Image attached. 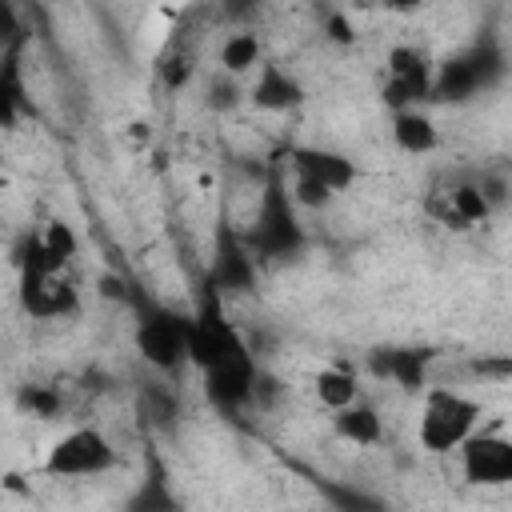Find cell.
Segmentation results:
<instances>
[{
    "instance_id": "obj_6",
    "label": "cell",
    "mask_w": 512,
    "mask_h": 512,
    "mask_svg": "<svg viewBox=\"0 0 512 512\" xmlns=\"http://www.w3.org/2000/svg\"><path fill=\"white\" fill-rule=\"evenodd\" d=\"M292 164H296L300 176H312V180H320V184L332 188V192H344V188L356 180L352 160H344V156H336V152H324V148H296V152H292Z\"/></svg>"
},
{
    "instance_id": "obj_1",
    "label": "cell",
    "mask_w": 512,
    "mask_h": 512,
    "mask_svg": "<svg viewBox=\"0 0 512 512\" xmlns=\"http://www.w3.org/2000/svg\"><path fill=\"white\" fill-rule=\"evenodd\" d=\"M480 424V404L456 388H432L420 404L416 420V444L428 456H452L460 452Z\"/></svg>"
},
{
    "instance_id": "obj_12",
    "label": "cell",
    "mask_w": 512,
    "mask_h": 512,
    "mask_svg": "<svg viewBox=\"0 0 512 512\" xmlns=\"http://www.w3.org/2000/svg\"><path fill=\"white\" fill-rule=\"evenodd\" d=\"M220 64H224V72H232V76H244V72H260L264 68V60H260V40H256V32H232L228 40H224V48H220Z\"/></svg>"
},
{
    "instance_id": "obj_5",
    "label": "cell",
    "mask_w": 512,
    "mask_h": 512,
    "mask_svg": "<svg viewBox=\"0 0 512 512\" xmlns=\"http://www.w3.org/2000/svg\"><path fill=\"white\" fill-rule=\"evenodd\" d=\"M460 472H464V480L476 484V488L512 484V440L492 436V432H476V436L460 448Z\"/></svg>"
},
{
    "instance_id": "obj_2",
    "label": "cell",
    "mask_w": 512,
    "mask_h": 512,
    "mask_svg": "<svg viewBox=\"0 0 512 512\" xmlns=\"http://www.w3.org/2000/svg\"><path fill=\"white\" fill-rule=\"evenodd\" d=\"M116 464V448L100 428H72L64 432L48 456H44V472L56 480H76V476H100Z\"/></svg>"
},
{
    "instance_id": "obj_14",
    "label": "cell",
    "mask_w": 512,
    "mask_h": 512,
    "mask_svg": "<svg viewBox=\"0 0 512 512\" xmlns=\"http://www.w3.org/2000/svg\"><path fill=\"white\" fill-rule=\"evenodd\" d=\"M24 404H28L32 412H40V416H52V412H56V396H52V392H40V388H28V392H24Z\"/></svg>"
},
{
    "instance_id": "obj_3",
    "label": "cell",
    "mask_w": 512,
    "mask_h": 512,
    "mask_svg": "<svg viewBox=\"0 0 512 512\" xmlns=\"http://www.w3.org/2000/svg\"><path fill=\"white\" fill-rule=\"evenodd\" d=\"M432 92V64L416 44H396L384 60V100L404 112Z\"/></svg>"
},
{
    "instance_id": "obj_8",
    "label": "cell",
    "mask_w": 512,
    "mask_h": 512,
    "mask_svg": "<svg viewBox=\"0 0 512 512\" xmlns=\"http://www.w3.org/2000/svg\"><path fill=\"white\" fill-rule=\"evenodd\" d=\"M252 100H256V108H268V112H284V108H292V104H300L304 100V92H300V84L280 68V64H264L260 72H256V88H252Z\"/></svg>"
},
{
    "instance_id": "obj_13",
    "label": "cell",
    "mask_w": 512,
    "mask_h": 512,
    "mask_svg": "<svg viewBox=\"0 0 512 512\" xmlns=\"http://www.w3.org/2000/svg\"><path fill=\"white\" fill-rule=\"evenodd\" d=\"M36 244L44 248V256L64 272V264L80 252V240H76V228L68 224V220H48L44 224V232L36 236Z\"/></svg>"
},
{
    "instance_id": "obj_10",
    "label": "cell",
    "mask_w": 512,
    "mask_h": 512,
    "mask_svg": "<svg viewBox=\"0 0 512 512\" xmlns=\"http://www.w3.org/2000/svg\"><path fill=\"white\" fill-rule=\"evenodd\" d=\"M260 240L280 252L288 244H296V220H292V208H288V196H264V208H260Z\"/></svg>"
},
{
    "instance_id": "obj_7",
    "label": "cell",
    "mask_w": 512,
    "mask_h": 512,
    "mask_svg": "<svg viewBox=\"0 0 512 512\" xmlns=\"http://www.w3.org/2000/svg\"><path fill=\"white\" fill-rule=\"evenodd\" d=\"M392 140L408 156H428L440 144V132H436L432 116H424L420 108H404L392 116Z\"/></svg>"
},
{
    "instance_id": "obj_11",
    "label": "cell",
    "mask_w": 512,
    "mask_h": 512,
    "mask_svg": "<svg viewBox=\"0 0 512 512\" xmlns=\"http://www.w3.org/2000/svg\"><path fill=\"white\" fill-rule=\"evenodd\" d=\"M316 400L328 408V412H344L352 404H360V384L352 372L344 368H320L316 372Z\"/></svg>"
},
{
    "instance_id": "obj_9",
    "label": "cell",
    "mask_w": 512,
    "mask_h": 512,
    "mask_svg": "<svg viewBox=\"0 0 512 512\" xmlns=\"http://www.w3.org/2000/svg\"><path fill=\"white\" fill-rule=\"evenodd\" d=\"M332 428H336L340 440H348V444H356V448H372V444H380V436H384V424H380L376 408L364 404V400L352 404V408H344V412H332Z\"/></svg>"
},
{
    "instance_id": "obj_15",
    "label": "cell",
    "mask_w": 512,
    "mask_h": 512,
    "mask_svg": "<svg viewBox=\"0 0 512 512\" xmlns=\"http://www.w3.org/2000/svg\"><path fill=\"white\" fill-rule=\"evenodd\" d=\"M332 40H340V44H352V32H348V24H344L340 16H332Z\"/></svg>"
},
{
    "instance_id": "obj_4",
    "label": "cell",
    "mask_w": 512,
    "mask_h": 512,
    "mask_svg": "<svg viewBox=\"0 0 512 512\" xmlns=\"http://www.w3.org/2000/svg\"><path fill=\"white\" fill-rule=\"evenodd\" d=\"M188 340H192V320H176L168 312H152L136 328V352L156 368L184 364L188 360Z\"/></svg>"
}]
</instances>
